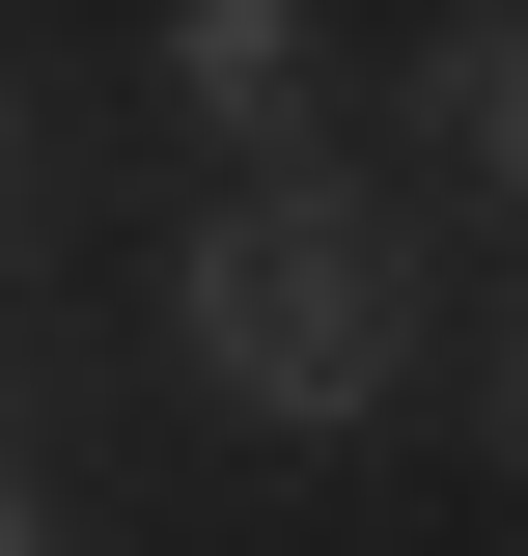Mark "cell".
Returning a JSON list of instances; mask_svg holds the SVG:
<instances>
[{"mask_svg": "<svg viewBox=\"0 0 528 556\" xmlns=\"http://www.w3.org/2000/svg\"><path fill=\"white\" fill-rule=\"evenodd\" d=\"M167 334H196V390L251 417V445H362V417L417 390V223L278 167V195H223V223H196Z\"/></svg>", "mask_w": 528, "mask_h": 556, "instance_id": "1", "label": "cell"}, {"mask_svg": "<svg viewBox=\"0 0 528 556\" xmlns=\"http://www.w3.org/2000/svg\"><path fill=\"white\" fill-rule=\"evenodd\" d=\"M167 112H196V139H251V167H278V139L334 112V28H306V0H167Z\"/></svg>", "mask_w": 528, "mask_h": 556, "instance_id": "2", "label": "cell"}, {"mask_svg": "<svg viewBox=\"0 0 528 556\" xmlns=\"http://www.w3.org/2000/svg\"><path fill=\"white\" fill-rule=\"evenodd\" d=\"M417 139H445L473 195H528V0H473V28H417Z\"/></svg>", "mask_w": 528, "mask_h": 556, "instance_id": "3", "label": "cell"}, {"mask_svg": "<svg viewBox=\"0 0 528 556\" xmlns=\"http://www.w3.org/2000/svg\"><path fill=\"white\" fill-rule=\"evenodd\" d=\"M0 306H28V84H0Z\"/></svg>", "mask_w": 528, "mask_h": 556, "instance_id": "4", "label": "cell"}, {"mask_svg": "<svg viewBox=\"0 0 528 556\" xmlns=\"http://www.w3.org/2000/svg\"><path fill=\"white\" fill-rule=\"evenodd\" d=\"M501 473H528V334H501Z\"/></svg>", "mask_w": 528, "mask_h": 556, "instance_id": "5", "label": "cell"}, {"mask_svg": "<svg viewBox=\"0 0 528 556\" xmlns=\"http://www.w3.org/2000/svg\"><path fill=\"white\" fill-rule=\"evenodd\" d=\"M0 556H56V529H28V501H0Z\"/></svg>", "mask_w": 528, "mask_h": 556, "instance_id": "6", "label": "cell"}]
</instances>
